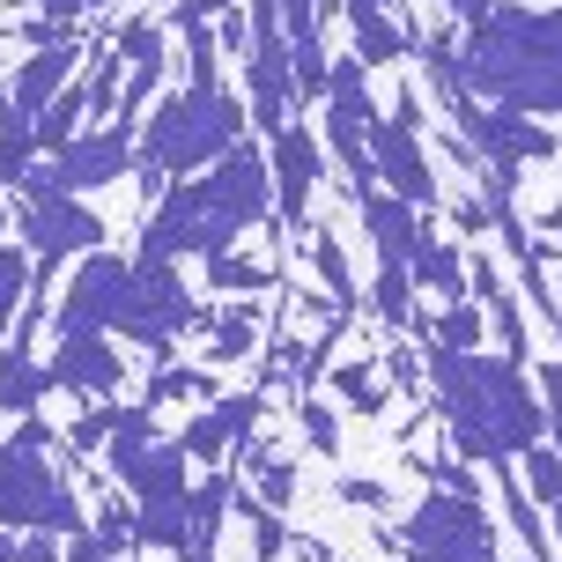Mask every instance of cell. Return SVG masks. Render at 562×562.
I'll list each match as a JSON object with an SVG mask.
<instances>
[{
    "label": "cell",
    "instance_id": "1",
    "mask_svg": "<svg viewBox=\"0 0 562 562\" xmlns=\"http://www.w3.org/2000/svg\"><path fill=\"white\" fill-rule=\"evenodd\" d=\"M429 393L445 415L451 445L467 467H510L533 445H548V400L526 378V363L488 356V348H437L429 340Z\"/></svg>",
    "mask_w": 562,
    "mask_h": 562
},
{
    "label": "cell",
    "instance_id": "2",
    "mask_svg": "<svg viewBox=\"0 0 562 562\" xmlns=\"http://www.w3.org/2000/svg\"><path fill=\"white\" fill-rule=\"evenodd\" d=\"M459 75H467L474 97H488L518 119H555L562 112V8L496 0L459 37Z\"/></svg>",
    "mask_w": 562,
    "mask_h": 562
},
{
    "label": "cell",
    "instance_id": "3",
    "mask_svg": "<svg viewBox=\"0 0 562 562\" xmlns=\"http://www.w3.org/2000/svg\"><path fill=\"white\" fill-rule=\"evenodd\" d=\"M237 140H245V104L223 89V75H207V82H186L170 104L148 112L134 170H140V186L156 193L164 178H193L200 164H223Z\"/></svg>",
    "mask_w": 562,
    "mask_h": 562
},
{
    "label": "cell",
    "instance_id": "4",
    "mask_svg": "<svg viewBox=\"0 0 562 562\" xmlns=\"http://www.w3.org/2000/svg\"><path fill=\"white\" fill-rule=\"evenodd\" d=\"M53 445L59 437H53L45 415H23L15 437L0 445V526H8V533H59V540L89 533L82 496L59 481Z\"/></svg>",
    "mask_w": 562,
    "mask_h": 562
},
{
    "label": "cell",
    "instance_id": "5",
    "mask_svg": "<svg viewBox=\"0 0 562 562\" xmlns=\"http://www.w3.org/2000/svg\"><path fill=\"white\" fill-rule=\"evenodd\" d=\"M15 193H23V207H15V237H23L30 259H37V281H53L59 267L104 252V215H89L82 193L53 186V170H30Z\"/></svg>",
    "mask_w": 562,
    "mask_h": 562
},
{
    "label": "cell",
    "instance_id": "6",
    "mask_svg": "<svg viewBox=\"0 0 562 562\" xmlns=\"http://www.w3.org/2000/svg\"><path fill=\"white\" fill-rule=\"evenodd\" d=\"M200 326H215V311H207L193 289H186L178 259H140V252H134V296H126V311H119L112 334L134 340L140 356L170 363L178 334H200Z\"/></svg>",
    "mask_w": 562,
    "mask_h": 562
},
{
    "label": "cell",
    "instance_id": "7",
    "mask_svg": "<svg viewBox=\"0 0 562 562\" xmlns=\"http://www.w3.org/2000/svg\"><path fill=\"white\" fill-rule=\"evenodd\" d=\"M393 540L407 555H429V562H504V540H496L488 504L481 496H459V488H429L393 526Z\"/></svg>",
    "mask_w": 562,
    "mask_h": 562
},
{
    "label": "cell",
    "instance_id": "8",
    "mask_svg": "<svg viewBox=\"0 0 562 562\" xmlns=\"http://www.w3.org/2000/svg\"><path fill=\"white\" fill-rule=\"evenodd\" d=\"M104 467L112 481L134 496V504H186L193 496V459L186 445H156V407H126L112 429V445H104Z\"/></svg>",
    "mask_w": 562,
    "mask_h": 562
},
{
    "label": "cell",
    "instance_id": "9",
    "mask_svg": "<svg viewBox=\"0 0 562 562\" xmlns=\"http://www.w3.org/2000/svg\"><path fill=\"white\" fill-rule=\"evenodd\" d=\"M126 296H134V259L126 252L75 259V281H67V296H59L53 334H112L119 311H126Z\"/></svg>",
    "mask_w": 562,
    "mask_h": 562
},
{
    "label": "cell",
    "instance_id": "10",
    "mask_svg": "<svg viewBox=\"0 0 562 562\" xmlns=\"http://www.w3.org/2000/svg\"><path fill=\"white\" fill-rule=\"evenodd\" d=\"M370 156H378V186L400 193L407 207L437 215V170H429V148H422V126H400L393 112L370 126Z\"/></svg>",
    "mask_w": 562,
    "mask_h": 562
},
{
    "label": "cell",
    "instance_id": "11",
    "mask_svg": "<svg viewBox=\"0 0 562 562\" xmlns=\"http://www.w3.org/2000/svg\"><path fill=\"white\" fill-rule=\"evenodd\" d=\"M45 378L53 393L75 400H112L126 385V356H119L104 334H53V356H45Z\"/></svg>",
    "mask_w": 562,
    "mask_h": 562
},
{
    "label": "cell",
    "instance_id": "12",
    "mask_svg": "<svg viewBox=\"0 0 562 562\" xmlns=\"http://www.w3.org/2000/svg\"><path fill=\"white\" fill-rule=\"evenodd\" d=\"M267 164H274V237H289V229L311 215V186H318V170H326V156H318V140H311V126H281L274 148H267Z\"/></svg>",
    "mask_w": 562,
    "mask_h": 562
},
{
    "label": "cell",
    "instance_id": "13",
    "mask_svg": "<svg viewBox=\"0 0 562 562\" xmlns=\"http://www.w3.org/2000/svg\"><path fill=\"white\" fill-rule=\"evenodd\" d=\"M126 164H140L134 126H104V134H75L45 170H53V186H67V193H97V186L126 178Z\"/></svg>",
    "mask_w": 562,
    "mask_h": 562
},
{
    "label": "cell",
    "instance_id": "14",
    "mask_svg": "<svg viewBox=\"0 0 562 562\" xmlns=\"http://www.w3.org/2000/svg\"><path fill=\"white\" fill-rule=\"evenodd\" d=\"M356 215H363L370 245H378V267H407V259H415V245L429 237L422 207H407V200H400V193H385V186H378V193H370L363 207H356Z\"/></svg>",
    "mask_w": 562,
    "mask_h": 562
},
{
    "label": "cell",
    "instance_id": "15",
    "mask_svg": "<svg viewBox=\"0 0 562 562\" xmlns=\"http://www.w3.org/2000/svg\"><path fill=\"white\" fill-rule=\"evenodd\" d=\"M75 53H82V45H37V53L15 67V82H8V112H23L30 126H37V119H45V104L75 82Z\"/></svg>",
    "mask_w": 562,
    "mask_h": 562
},
{
    "label": "cell",
    "instance_id": "16",
    "mask_svg": "<svg viewBox=\"0 0 562 562\" xmlns=\"http://www.w3.org/2000/svg\"><path fill=\"white\" fill-rule=\"evenodd\" d=\"M45 393H53V378H45V363L30 356V348H0V415H37L45 407Z\"/></svg>",
    "mask_w": 562,
    "mask_h": 562
},
{
    "label": "cell",
    "instance_id": "17",
    "mask_svg": "<svg viewBox=\"0 0 562 562\" xmlns=\"http://www.w3.org/2000/svg\"><path fill=\"white\" fill-rule=\"evenodd\" d=\"M326 112L334 119H348V126H378V104H370V67L356 53L348 59H334V75H326Z\"/></svg>",
    "mask_w": 562,
    "mask_h": 562
},
{
    "label": "cell",
    "instance_id": "18",
    "mask_svg": "<svg viewBox=\"0 0 562 562\" xmlns=\"http://www.w3.org/2000/svg\"><path fill=\"white\" fill-rule=\"evenodd\" d=\"M407 274H415V289H429V296H445V304H467V259L451 252V245H437V237H422V245H415Z\"/></svg>",
    "mask_w": 562,
    "mask_h": 562
},
{
    "label": "cell",
    "instance_id": "19",
    "mask_svg": "<svg viewBox=\"0 0 562 562\" xmlns=\"http://www.w3.org/2000/svg\"><path fill=\"white\" fill-rule=\"evenodd\" d=\"M207 363H245L259 348V311H252V296H237L229 311H215V326H207Z\"/></svg>",
    "mask_w": 562,
    "mask_h": 562
},
{
    "label": "cell",
    "instance_id": "20",
    "mask_svg": "<svg viewBox=\"0 0 562 562\" xmlns=\"http://www.w3.org/2000/svg\"><path fill=\"white\" fill-rule=\"evenodd\" d=\"M164 400H223V385H215V370H200V363H164L148 378L140 407H164Z\"/></svg>",
    "mask_w": 562,
    "mask_h": 562
},
{
    "label": "cell",
    "instance_id": "21",
    "mask_svg": "<svg viewBox=\"0 0 562 562\" xmlns=\"http://www.w3.org/2000/svg\"><path fill=\"white\" fill-rule=\"evenodd\" d=\"M30 281H37L30 245H8V237H0V340H8V326H15V311L30 304Z\"/></svg>",
    "mask_w": 562,
    "mask_h": 562
},
{
    "label": "cell",
    "instance_id": "22",
    "mask_svg": "<svg viewBox=\"0 0 562 562\" xmlns=\"http://www.w3.org/2000/svg\"><path fill=\"white\" fill-rule=\"evenodd\" d=\"M186 533H193V518H186V504H134V548H186Z\"/></svg>",
    "mask_w": 562,
    "mask_h": 562
},
{
    "label": "cell",
    "instance_id": "23",
    "mask_svg": "<svg viewBox=\"0 0 562 562\" xmlns=\"http://www.w3.org/2000/svg\"><path fill=\"white\" fill-rule=\"evenodd\" d=\"M356 59H363V67H393L400 53H407V30L393 23V15H356Z\"/></svg>",
    "mask_w": 562,
    "mask_h": 562
},
{
    "label": "cell",
    "instance_id": "24",
    "mask_svg": "<svg viewBox=\"0 0 562 562\" xmlns=\"http://www.w3.org/2000/svg\"><path fill=\"white\" fill-rule=\"evenodd\" d=\"M311 259H318V281H326V296L348 311V304H356V274H348V252H340L334 229H311Z\"/></svg>",
    "mask_w": 562,
    "mask_h": 562
},
{
    "label": "cell",
    "instance_id": "25",
    "mask_svg": "<svg viewBox=\"0 0 562 562\" xmlns=\"http://www.w3.org/2000/svg\"><path fill=\"white\" fill-rule=\"evenodd\" d=\"M119 415H126V407H119V400H97V407H89V415H75V422H67V437H59V445L75 451V459H89V451H104V445H112Z\"/></svg>",
    "mask_w": 562,
    "mask_h": 562
},
{
    "label": "cell",
    "instance_id": "26",
    "mask_svg": "<svg viewBox=\"0 0 562 562\" xmlns=\"http://www.w3.org/2000/svg\"><path fill=\"white\" fill-rule=\"evenodd\" d=\"M370 296H378V318H385V326H415V274H407V267H378V289H370Z\"/></svg>",
    "mask_w": 562,
    "mask_h": 562
},
{
    "label": "cell",
    "instance_id": "27",
    "mask_svg": "<svg viewBox=\"0 0 562 562\" xmlns=\"http://www.w3.org/2000/svg\"><path fill=\"white\" fill-rule=\"evenodd\" d=\"M207 281H215L223 296H259L267 281H281V267H252V259L223 252V259H207Z\"/></svg>",
    "mask_w": 562,
    "mask_h": 562
},
{
    "label": "cell",
    "instance_id": "28",
    "mask_svg": "<svg viewBox=\"0 0 562 562\" xmlns=\"http://www.w3.org/2000/svg\"><path fill=\"white\" fill-rule=\"evenodd\" d=\"M237 510L252 518V562H274L281 548H289V526H281V510H274V504H259V496H245V488H237Z\"/></svg>",
    "mask_w": 562,
    "mask_h": 562
},
{
    "label": "cell",
    "instance_id": "29",
    "mask_svg": "<svg viewBox=\"0 0 562 562\" xmlns=\"http://www.w3.org/2000/svg\"><path fill=\"white\" fill-rule=\"evenodd\" d=\"M481 334H488L481 304H445V318L429 326V340H437V348H481Z\"/></svg>",
    "mask_w": 562,
    "mask_h": 562
},
{
    "label": "cell",
    "instance_id": "30",
    "mask_svg": "<svg viewBox=\"0 0 562 562\" xmlns=\"http://www.w3.org/2000/svg\"><path fill=\"white\" fill-rule=\"evenodd\" d=\"M526 496H533V504H548V510L562 504V451L555 445H533V451H526Z\"/></svg>",
    "mask_w": 562,
    "mask_h": 562
},
{
    "label": "cell",
    "instance_id": "31",
    "mask_svg": "<svg viewBox=\"0 0 562 562\" xmlns=\"http://www.w3.org/2000/svg\"><path fill=\"white\" fill-rule=\"evenodd\" d=\"M334 393L348 400L356 415H378V407H385V385H378V370H370V363H340L334 370Z\"/></svg>",
    "mask_w": 562,
    "mask_h": 562
},
{
    "label": "cell",
    "instance_id": "32",
    "mask_svg": "<svg viewBox=\"0 0 562 562\" xmlns=\"http://www.w3.org/2000/svg\"><path fill=\"white\" fill-rule=\"evenodd\" d=\"M296 429L311 437V451H318V459H334V451H340V422H334V407H326L318 393L296 400Z\"/></svg>",
    "mask_w": 562,
    "mask_h": 562
},
{
    "label": "cell",
    "instance_id": "33",
    "mask_svg": "<svg viewBox=\"0 0 562 562\" xmlns=\"http://www.w3.org/2000/svg\"><path fill=\"white\" fill-rule=\"evenodd\" d=\"M178 445H186V459H215V451H223V445H237V437H229V422L215 415V407H207V415H193V422H186V437H178Z\"/></svg>",
    "mask_w": 562,
    "mask_h": 562
},
{
    "label": "cell",
    "instance_id": "34",
    "mask_svg": "<svg viewBox=\"0 0 562 562\" xmlns=\"http://www.w3.org/2000/svg\"><path fill=\"white\" fill-rule=\"evenodd\" d=\"M97 540H104L112 555H126V548H134V504H126V496H112V504L97 510Z\"/></svg>",
    "mask_w": 562,
    "mask_h": 562
},
{
    "label": "cell",
    "instance_id": "35",
    "mask_svg": "<svg viewBox=\"0 0 562 562\" xmlns=\"http://www.w3.org/2000/svg\"><path fill=\"white\" fill-rule=\"evenodd\" d=\"M215 415L229 422V437H237V445H252V429H259V393H223V400H215Z\"/></svg>",
    "mask_w": 562,
    "mask_h": 562
},
{
    "label": "cell",
    "instance_id": "36",
    "mask_svg": "<svg viewBox=\"0 0 562 562\" xmlns=\"http://www.w3.org/2000/svg\"><path fill=\"white\" fill-rule=\"evenodd\" d=\"M334 496H340L348 510H385V504H393V496H385V481H378V474H340V488H334Z\"/></svg>",
    "mask_w": 562,
    "mask_h": 562
},
{
    "label": "cell",
    "instance_id": "37",
    "mask_svg": "<svg viewBox=\"0 0 562 562\" xmlns=\"http://www.w3.org/2000/svg\"><path fill=\"white\" fill-rule=\"evenodd\" d=\"M540 400H548V437H555V451H562V356L555 363H540Z\"/></svg>",
    "mask_w": 562,
    "mask_h": 562
},
{
    "label": "cell",
    "instance_id": "38",
    "mask_svg": "<svg viewBox=\"0 0 562 562\" xmlns=\"http://www.w3.org/2000/svg\"><path fill=\"white\" fill-rule=\"evenodd\" d=\"M223 8H237V0H170V30L186 37V30H200V23H215Z\"/></svg>",
    "mask_w": 562,
    "mask_h": 562
},
{
    "label": "cell",
    "instance_id": "39",
    "mask_svg": "<svg viewBox=\"0 0 562 562\" xmlns=\"http://www.w3.org/2000/svg\"><path fill=\"white\" fill-rule=\"evenodd\" d=\"M67 562H119V555L97 533H75V540H67Z\"/></svg>",
    "mask_w": 562,
    "mask_h": 562
},
{
    "label": "cell",
    "instance_id": "40",
    "mask_svg": "<svg viewBox=\"0 0 562 562\" xmlns=\"http://www.w3.org/2000/svg\"><path fill=\"white\" fill-rule=\"evenodd\" d=\"M37 15H53V23H82L89 15V0H30Z\"/></svg>",
    "mask_w": 562,
    "mask_h": 562
},
{
    "label": "cell",
    "instance_id": "41",
    "mask_svg": "<svg viewBox=\"0 0 562 562\" xmlns=\"http://www.w3.org/2000/svg\"><path fill=\"white\" fill-rule=\"evenodd\" d=\"M223 45H229V53H252V15H229V23H223Z\"/></svg>",
    "mask_w": 562,
    "mask_h": 562
},
{
    "label": "cell",
    "instance_id": "42",
    "mask_svg": "<svg viewBox=\"0 0 562 562\" xmlns=\"http://www.w3.org/2000/svg\"><path fill=\"white\" fill-rule=\"evenodd\" d=\"M451 223L467 229V237H481V229H488V207H481V200H459V215H451Z\"/></svg>",
    "mask_w": 562,
    "mask_h": 562
},
{
    "label": "cell",
    "instance_id": "43",
    "mask_svg": "<svg viewBox=\"0 0 562 562\" xmlns=\"http://www.w3.org/2000/svg\"><path fill=\"white\" fill-rule=\"evenodd\" d=\"M451 15H459V23H481V15H488V8H496V0H445Z\"/></svg>",
    "mask_w": 562,
    "mask_h": 562
},
{
    "label": "cell",
    "instance_id": "44",
    "mask_svg": "<svg viewBox=\"0 0 562 562\" xmlns=\"http://www.w3.org/2000/svg\"><path fill=\"white\" fill-rule=\"evenodd\" d=\"M356 15H393V0H348V23Z\"/></svg>",
    "mask_w": 562,
    "mask_h": 562
},
{
    "label": "cell",
    "instance_id": "45",
    "mask_svg": "<svg viewBox=\"0 0 562 562\" xmlns=\"http://www.w3.org/2000/svg\"><path fill=\"white\" fill-rule=\"evenodd\" d=\"M15 548H23V533H0V562H15Z\"/></svg>",
    "mask_w": 562,
    "mask_h": 562
},
{
    "label": "cell",
    "instance_id": "46",
    "mask_svg": "<svg viewBox=\"0 0 562 562\" xmlns=\"http://www.w3.org/2000/svg\"><path fill=\"white\" fill-rule=\"evenodd\" d=\"M548 518H555V548H562V504H555V510H548Z\"/></svg>",
    "mask_w": 562,
    "mask_h": 562
},
{
    "label": "cell",
    "instance_id": "47",
    "mask_svg": "<svg viewBox=\"0 0 562 562\" xmlns=\"http://www.w3.org/2000/svg\"><path fill=\"white\" fill-rule=\"evenodd\" d=\"M400 562H429V555H400Z\"/></svg>",
    "mask_w": 562,
    "mask_h": 562
},
{
    "label": "cell",
    "instance_id": "48",
    "mask_svg": "<svg viewBox=\"0 0 562 562\" xmlns=\"http://www.w3.org/2000/svg\"><path fill=\"white\" fill-rule=\"evenodd\" d=\"M555 348H562V318H555Z\"/></svg>",
    "mask_w": 562,
    "mask_h": 562
}]
</instances>
